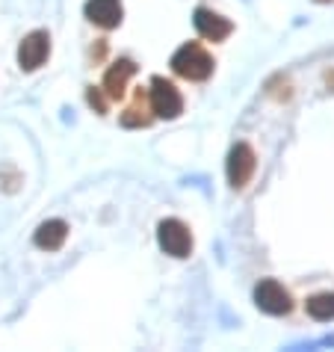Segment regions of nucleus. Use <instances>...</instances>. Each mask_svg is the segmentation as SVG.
Returning <instances> with one entry per match:
<instances>
[{"instance_id":"obj_1","label":"nucleus","mask_w":334,"mask_h":352,"mask_svg":"<svg viewBox=\"0 0 334 352\" xmlns=\"http://www.w3.org/2000/svg\"><path fill=\"white\" fill-rule=\"evenodd\" d=\"M172 68L186 80H208L213 72V56L201 45H183L172 56Z\"/></svg>"},{"instance_id":"obj_2","label":"nucleus","mask_w":334,"mask_h":352,"mask_svg":"<svg viewBox=\"0 0 334 352\" xmlns=\"http://www.w3.org/2000/svg\"><path fill=\"white\" fill-rule=\"evenodd\" d=\"M157 240H160V249L172 258H190L192 252V234L181 219H163L157 228Z\"/></svg>"},{"instance_id":"obj_3","label":"nucleus","mask_w":334,"mask_h":352,"mask_svg":"<svg viewBox=\"0 0 334 352\" xmlns=\"http://www.w3.org/2000/svg\"><path fill=\"white\" fill-rule=\"evenodd\" d=\"M151 110L157 119H178L183 113V98L166 77H154L151 80Z\"/></svg>"},{"instance_id":"obj_4","label":"nucleus","mask_w":334,"mask_h":352,"mask_svg":"<svg viewBox=\"0 0 334 352\" xmlns=\"http://www.w3.org/2000/svg\"><path fill=\"white\" fill-rule=\"evenodd\" d=\"M254 305H258L263 314L281 317V314H287V311L293 308V302H290V293L284 290L278 281L267 278V281H260V285L254 287Z\"/></svg>"},{"instance_id":"obj_5","label":"nucleus","mask_w":334,"mask_h":352,"mask_svg":"<svg viewBox=\"0 0 334 352\" xmlns=\"http://www.w3.org/2000/svg\"><path fill=\"white\" fill-rule=\"evenodd\" d=\"M47 54H51V36L45 30H33L18 45V65H21L24 72H36V68L47 60Z\"/></svg>"},{"instance_id":"obj_6","label":"nucleus","mask_w":334,"mask_h":352,"mask_svg":"<svg viewBox=\"0 0 334 352\" xmlns=\"http://www.w3.org/2000/svg\"><path fill=\"white\" fill-rule=\"evenodd\" d=\"M254 166H258V160H254L252 145H245V142L234 145L231 154H228V181H231L234 190H240V187H245V184L252 181Z\"/></svg>"},{"instance_id":"obj_7","label":"nucleus","mask_w":334,"mask_h":352,"mask_svg":"<svg viewBox=\"0 0 334 352\" xmlns=\"http://www.w3.org/2000/svg\"><path fill=\"white\" fill-rule=\"evenodd\" d=\"M122 0H89L86 3V18H89L92 24L104 27V30H113V27L122 24Z\"/></svg>"},{"instance_id":"obj_8","label":"nucleus","mask_w":334,"mask_h":352,"mask_svg":"<svg viewBox=\"0 0 334 352\" xmlns=\"http://www.w3.org/2000/svg\"><path fill=\"white\" fill-rule=\"evenodd\" d=\"M195 30H199L204 38H210V42H222V38L231 36V21L222 15L210 12V9H195Z\"/></svg>"},{"instance_id":"obj_9","label":"nucleus","mask_w":334,"mask_h":352,"mask_svg":"<svg viewBox=\"0 0 334 352\" xmlns=\"http://www.w3.org/2000/svg\"><path fill=\"white\" fill-rule=\"evenodd\" d=\"M65 237H68V225L63 222V219H47V222H42L38 225V231H36V246L38 249H45V252H56L65 243Z\"/></svg>"},{"instance_id":"obj_10","label":"nucleus","mask_w":334,"mask_h":352,"mask_svg":"<svg viewBox=\"0 0 334 352\" xmlns=\"http://www.w3.org/2000/svg\"><path fill=\"white\" fill-rule=\"evenodd\" d=\"M133 72H136V65L131 60H119V63H115L110 72L104 74V89H107V95H110V98H122L124 89H127V77H131Z\"/></svg>"},{"instance_id":"obj_11","label":"nucleus","mask_w":334,"mask_h":352,"mask_svg":"<svg viewBox=\"0 0 334 352\" xmlns=\"http://www.w3.org/2000/svg\"><path fill=\"white\" fill-rule=\"evenodd\" d=\"M308 314L313 320H334V293H317L308 299Z\"/></svg>"},{"instance_id":"obj_12","label":"nucleus","mask_w":334,"mask_h":352,"mask_svg":"<svg viewBox=\"0 0 334 352\" xmlns=\"http://www.w3.org/2000/svg\"><path fill=\"white\" fill-rule=\"evenodd\" d=\"M89 104L95 107V110H98V113H104V98H101V95H98L95 89L89 92Z\"/></svg>"}]
</instances>
